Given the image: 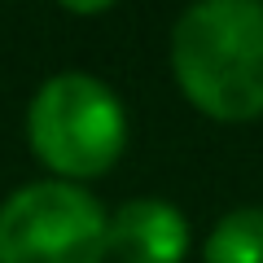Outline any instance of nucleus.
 <instances>
[{
	"label": "nucleus",
	"instance_id": "1",
	"mask_svg": "<svg viewBox=\"0 0 263 263\" xmlns=\"http://www.w3.org/2000/svg\"><path fill=\"white\" fill-rule=\"evenodd\" d=\"M171 70L189 105L219 123L263 114V5L202 0L171 27Z\"/></svg>",
	"mask_w": 263,
	"mask_h": 263
},
{
	"label": "nucleus",
	"instance_id": "2",
	"mask_svg": "<svg viewBox=\"0 0 263 263\" xmlns=\"http://www.w3.org/2000/svg\"><path fill=\"white\" fill-rule=\"evenodd\" d=\"M27 141L35 158L66 184L92 180L119 162L127 145L123 101L84 70L44 79L27 105Z\"/></svg>",
	"mask_w": 263,
	"mask_h": 263
},
{
	"label": "nucleus",
	"instance_id": "3",
	"mask_svg": "<svg viewBox=\"0 0 263 263\" xmlns=\"http://www.w3.org/2000/svg\"><path fill=\"white\" fill-rule=\"evenodd\" d=\"M110 215L66 180L27 184L0 206V263H105Z\"/></svg>",
	"mask_w": 263,
	"mask_h": 263
},
{
	"label": "nucleus",
	"instance_id": "4",
	"mask_svg": "<svg viewBox=\"0 0 263 263\" xmlns=\"http://www.w3.org/2000/svg\"><path fill=\"white\" fill-rule=\"evenodd\" d=\"M105 250L119 263H180L189 250V224L162 197H132L110 215Z\"/></svg>",
	"mask_w": 263,
	"mask_h": 263
},
{
	"label": "nucleus",
	"instance_id": "5",
	"mask_svg": "<svg viewBox=\"0 0 263 263\" xmlns=\"http://www.w3.org/2000/svg\"><path fill=\"white\" fill-rule=\"evenodd\" d=\"M206 263H263V206H237L211 228Z\"/></svg>",
	"mask_w": 263,
	"mask_h": 263
},
{
	"label": "nucleus",
	"instance_id": "6",
	"mask_svg": "<svg viewBox=\"0 0 263 263\" xmlns=\"http://www.w3.org/2000/svg\"><path fill=\"white\" fill-rule=\"evenodd\" d=\"M66 13H105L110 5H62Z\"/></svg>",
	"mask_w": 263,
	"mask_h": 263
}]
</instances>
